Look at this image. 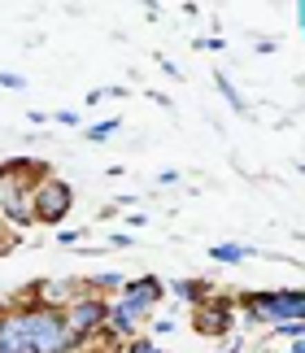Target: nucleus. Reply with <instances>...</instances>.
Segmentation results:
<instances>
[{"label":"nucleus","mask_w":305,"mask_h":353,"mask_svg":"<svg viewBox=\"0 0 305 353\" xmlns=\"http://www.w3.org/2000/svg\"><path fill=\"white\" fill-rule=\"evenodd\" d=\"M244 314V327H279V323L305 319V296L301 288H253L235 296Z\"/></svg>","instance_id":"1"},{"label":"nucleus","mask_w":305,"mask_h":353,"mask_svg":"<svg viewBox=\"0 0 305 353\" xmlns=\"http://www.w3.org/2000/svg\"><path fill=\"white\" fill-rule=\"evenodd\" d=\"M22 314H26V353H75L79 349L70 323H66V310L22 301Z\"/></svg>","instance_id":"2"},{"label":"nucleus","mask_w":305,"mask_h":353,"mask_svg":"<svg viewBox=\"0 0 305 353\" xmlns=\"http://www.w3.org/2000/svg\"><path fill=\"white\" fill-rule=\"evenodd\" d=\"M75 210V188L61 179V174H44L35 188H31V219L44 223V227H66Z\"/></svg>","instance_id":"3"},{"label":"nucleus","mask_w":305,"mask_h":353,"mask_svg":"<svg viewBox=\"0 0 305 353\" xmlns=\"http://www.w3.org/2000/svg\"><path fill=\"white\" fill-rule=\"evenodd\" d=\"M192 332L205 336V341H231V332H235V296L210 292L197 310H192Z\"/></svg>","instance_id":"4"},{"label":"nucleus","mask_w":305,"mask_h":353,"mask_svg":"<svg viewBox=\"0 0 305 353\" xmlns=\"http://www.w3.org/2000/svg\"><path fill=\"white\" fill-rule=\"evenodd\" d=\"M105 319H109V301L96 296V292H83V296H75V301L66 305V323H70L75 341H92V336H101Z\"/></svg>","instance_id":"5"},{"label":"nucleus","mask_w":305,"mask_h":353,"mask_svg":"<svg viewBox=\"0 0 305 353\" xmlns=\"http://www.w3.org/2000/svg\"><path fill=\"white\" fill-rule=\"evenodd\" d=\"M122 301L135 305L144 319H152V310L166 301V279L161 275H135V279H122Z\"/></svg>","instance_id":"6"},{"label":"nucleus","mask_w":305,"mask_h":353,"mask_svg":"<svg viewBox=\"0 0 305 353\" xmlns=\"http://www.w3.org/2000/svg\"><path fill=\"white\" fill-rule=\"evenodd\" d=\"M144 323H148V319L140 314V310H135V305H127V301L118 296V301H109L105 336H109L114 345H127V341H135V336H144Z\"/></svg>","instance_id":"7"},{"label":"nucleus","mask_w":305,"mask_h":353,"mask_svg":"<svg viewBox=\"0 0 305 353\" xmlns=\"http://www.w3.org/2000/svg\"><path fill=\"white\" fill-rule=\"evenodd\" d=\"M0 219H9L13 227H31V188L22 183H0Z\"/></svg>","instance_id":"8"},{"label":"nucleus","mask_w":305,"mask_h":353,"mask_svg":"<svg viewBox=\"0 0 305 353\" xmlns=\"http://www.w3.org/2000/svg\"><path fill=\"white\" fill-rule=\"evenodd\" d=\"M48 170V161H39V157H9V161H0V183H22V188H35Z\"/></svg>","instance_id":"9"},{"label":"nucleus","mask_w":305,"mask_h":353,"mask_svg":"<svg viewBox=\"0 0 305 353\" xmlns=\"http://www.w3.org/2000/svg\"><path fill=\"white\" fill-rule=\"evenodd\" d=\"M166 292H170L175 301H184V305L197 310L205 296L214 292V283H210V279H170V283H166Z\"/></svg>","instance_id":"10"},{"label":"nucleus","mask_w":305,"mask_h":353,"mask_svg":"<svg viewBox=\"0 0 305 353\" xmlns=\"http://www.w3.org/2000/svg\"><path fill=\"white\" fill-rule=\"evenodd\" d=\"M257 249H248V244H235V240H223V244H210V257L218 266H240L244 257H253Z\"/></svg>","instance_id":"11"},{"label":"nucleus","mask_w":305,"mask_h":353,"mask_svg":"<svg viewBox=\"0 0 305 353\" xmlns=\"http://www.w3.org/2000/svg\"><path fill=\"white\" fill-rule=\"evenodd\" d=\"M122 279H127V275H118V270H101V275L88 279V288L96 296H109V292H122Z\"/></svg>","instance_id":"12"},{"label":"nucleus","mask_w":305,"mask_h":353,"mask_svg":"<svg viewBox=\"0 0 305 353\" xmlns=\"http://www.w3.org/2000/svg\"><path fill=\"white\" fill-rule=\"evenodd\" d=\"M214 88H218V92H223V101L231 105V110H235V114H244V110H248V105H244V97H240V92H235V83H231V79H227L223 70H218V74H214Z\"/></svg>","instance_id":"13"},{"label":"nucleus","mask_w":305,"mask_h":353,"mask_svg":"<svg viewBox=\"0 0 305 353\" xmlns=\"http://www.w3.org/2000/svg\"><path fill=\"white\" fill-rule=\"evenodd\" d=\"M118 127H122V118H105V122H92V127H83V135H88L92 144H101V140H109Z\"/></svg>","instance_id":"14"},{"label":"nucleus","mask_w":305,"mask_h":353,"mask_svg":"<svg viewBox=\"0 0 305 353\" xmlns=\"http://www.w3.org/2000/svg\"><path fill=\"white\" fill-rule=\"evenodd\" d=\"M122 353H166L157 341H152V336H135V341H127L122 345Z\"/></svg>","instance_id":"15"},{"label":"nucleus","mask_w":305,"mask_h":353,"mask_svg":"<svg viewBox=\"0 0 305 353\" xmlns=\"http://www.w3.org/2000/svg\"><path fill=\"white\" fill-rule=\"evenodd\" d=\"M275 336H284V341H301V336H305V319H297V323H279V327H275Z\"/></svg>","instance_id":"16"},{"label":"nucleus","mask_w":305,"mask_h":353,"mask_svg":"<svg viewBox=\"0 0 305 353\" xmlns=\"http://www.w3.org/2000/svg\"><path fill=\"white\" fill-rule=\"evenodd\" d=\"M148 327H152V332H144V336H152V341H157V336H170L179 323H175V319H148Z\"/></svg>","instance_id":"17"},{"label":"nucleus","mask_w":305,"mask_h":353,"mask_svg":"<svg viewBox=\"0 0 305 353\" xmlns=\"http://www.w3.org/2000/svg\"><path fill=\"white\" fill-rule=\"evenodd\" d=\"M0 88H5V92H22V88H26V79H22V74H13V70H0Z\"/></svg>","instance_id":"18"},{"label":"nucleus","mask_w":305,"mask_h":353,"mask_svg":"<svg viewBox=\"0 0 305 353\" xmlns=\"http://www.w3.org/2000/svg\"><path fill=\"white\" fill-rule=\"evenodd\" d=\"M52 122H57V127H83V118L75 114V110H57V114H48Z\"/></svg>","instance_id":"19"},{"label":"nucleus","mask_w":305,"mask_h":353,"mask_svg":"<svg viewBox=\"0 0 305 353\" xmlns=\"http://www.w3.org/2000/svg\"><path fill=\"white\" fill-rule=\"evenodd\" d=\"M83 240V232H75V227H57V244L66 249V244H79Z\"/></svg>","instance_id":"20"},{"label":"nucleus","mask_w":305,"mask_h":353,"mask_svg":"<svg viewBox=\"0 0 305 353\" xmlns=\"http://www.w3.org/2000/svg\"><path fill=\"white\" fill-rule=\"evenodd\" d=\"M197 48H205V52H223V48H227V39H223V35H210V39H201Z\"/></svg>","instance_id":"21"},{"label":"nucleus","mask_w":305,"mask_h":353,"mask_svg":"<svg viewBox=\"0 0 305 353\" xmlns=\"http://www.w3.org/2000/svg\"><path fill=\"white\" fill-rule=\"evenodd\" d=\"M122 223H127L131 232H140V227H148V214H140V210H131V214H127V219H122Z\"/></svg>","instance_id":"22"},{"label":"nucleus","mask_w":305,"mask_h":353,"mask_svg":"<svg viewBox=\"0 0 305 353\" xmlns=\"http://www.w3.org/2000/svg\"><path fill=\"white\" fill-rule=\"evenodd\" d=\"M109 244H114V249H131V236L127 232H114V236H109Z\"/></svg>","instance_id":"23"},{"label":"nucleus","mask_w":305,"mask_h":353,"mask_svg":"<svg viewBox=\"0 0 305 353\" xmlns=\"http://www.w3.org/2000/svg\"><path fill=\"white\" fill-rule=\"evenodd\" d=\"M288 353H305V345H301V341H293V345H288Z\"/></svg>","instance_id":"24"},{"label":"nucleus","mask_w":305,"mask_h":353,"mask_svg":"<svg viewBox=\"0 0 305 353\" xmlns=\"http://www.w3.org/2000/svg\"><path fill=\"white\" fill-rule=\"evenodd\" d=\"M227 353H240V341H231V349H227Z\"/></svg>","instance_id":"25"},{"label":"nucleus","mask_w":305,"mask_h":353,"mask_svg":"<svg viewBox=\"0 0 305 353\" xmlns=\"http://www.w3.org/2000/svg\"><path fill=\"white\" fill-rule=\"evenodd\" d=\"M0 257H5V249H0Z\"/></svg>","instance_id":"26"},{"label":"nucleus","mask_w":305,"mask_h":353,"mask_svg":"<svg viewBox=\"0 0 305 353\" xmlns=\"http://www.w3.org/2000/svg\"><path fill=\"white\" fill-rule=\"evenodd\" d=\"M0 249H5V244H0Z\"/></svg>","instance_id":"27"}]
</instances>
